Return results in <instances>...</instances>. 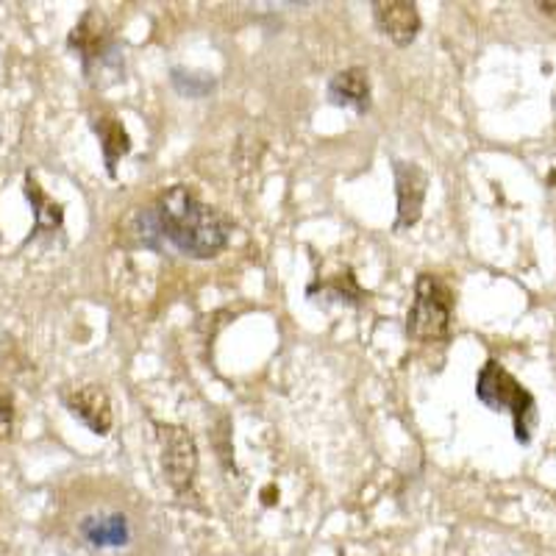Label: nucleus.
Here are the masks:
<instances>
[{
  "label": "nucleus",
  "mask_w": 556,
  "mask_h": 556,
  "mask_svg": "<svg viewBox=\"0 0 556 556\" xmlns=\"http://www.w3.org/2000/svg\"><path fill=\"white\" fill-rule=\"evenodd\" d=\"M159 235L167 237L192 260H212L226 248L231 223L223 212L206 206L190 187H170L153 206Z\"/></svg>",
  "instance_id": "nucleus-1"
},
{
  "label": "nucleus",
  "mask_w": 556,
  "mask_h": 556,
  "mask_svg": "<svg viewBox=\"0 0 556 556\" xmlns=\"http://www.w3.org/2000/svg\"><path fill=\"white\" fill-rule=\"evenodd\" d=\"M476 395L484 406L495 412H509L515 420V434H518L520 443H529L531 440V429H534V399H531V392L526 390L523 384H518L515 376H509L498 362H486L481 367L479 381H476Z\"/></svg>",
  "instance_id": "nucleus-2"
},
{
  "label": "nucleus",
  "mask_w": 556,
  "mask_h": 556,
  "mask_svg": "<svg viewBox=\"0 0 556 556\" xmlns=\"http://www.w3.org/2000/svg\"><path fill=\"white\" fill-rule=\"evenodd\" d=\"M454 320V292L437 276H420L415 285V301L406 315V334L415 340H443Z\"/></svg>",
  "instance_id": "nucleus-3"
},
{
  "label": "nucleus",
  "mask_w": 556,
  "mask_h": 556,
  "mask_svg": "<svg viewBox=\"0 0 556 556\" xmlns=\"http://www.w3.org/2000/svg\"><path fill=\"white\" fill-rule=\"evenodd\" d=\"M162 470L176 493H187L198 476V445L184 426L156 424Z\"/></svg>",
  "instance_id": "nucleus-4"
},
{
  "label": "nucleus",
  "mask_w": 556,
  "mask_h": 556,
  "mask_svg": "<svg viewBox=\"0 0 556 556\" xmlns=\"http://www.w3.org/2000/svg\"><path fill=\"white\" fill-rule=\"evenodd\" d=\"M62 401L73 412V417H78L89 431H96L101 437L109 434V429H112V401H109L103 387H70V390H64Z\"/></svg>",
  "instance_id": "nucleus-5"
},
{
  "label": "nucleus",
  "mask_w": 556,
  "mask_h": 556,
  "mask_svg": "<svg viewBox=\"0 0 556 556\" xmlns=\"http://www.w3.org/2000/svg\"><path fill=\"white\" fill-rule=\"evenodd\" d=\"M395 187H399V220H395V231H404V228H412L420 220L426 190H429V176L415 162H395Z\"/></svg>",
  "instance_id": "nucleus-6"
},
{
  "label": "nucleus",
  "mask_w": 556,
  "mask_h": 556,
  "mask_svg": "<svg viewBox=\"0 0 556 556\" xmlns=\"http://www.w3.org/2000/svg\"><path fill=\"white\" fill-rule=\"evenodd\" d=\"M374 14L381 34L390 42L401 45V48L415 42L417 31H420V12H417L415 3H409V0H376Z\"/></svg>",
  "instance_id": "nucleus-7"
},
{
  "label": "nucleus",
  "mask_w": 556,
  "mask_h": 556,
  "mask_svg": "<svg viewBox=\"0 0 556 556\" xmlns=\"http://www.w3.org/2000/svg\"><path fill=\"white\" fill-rule=\"evenodd\" d=\"M70 48L81 53V59L87 67L92 64V59L106 56L109 26H106V20H103L96 9H89V12L84 14L81 23L73 28V34H70Z\"/></svg>",
  "instance_id": "nucleus-8"
},
{
  "label": "nucleus",
  "mask_w": 556,
  "mask_h": 556,
  "mask_svg": "<svg viewBox=\"0 0 556 556\" xmlns=\"http://www.w3.org/2000/svg\"><path fill=\"white\" fill-rule=\"evenodd\" d=\"M329 98L337 106H351L356 112H365L370 106V76L362 67L342 70L331 78Z\"/></svg>",
  "instance_id": "nucleus-9"
},
{
  "label": "nucleus",
  "mask_w": 556,
  "mask_h": 556,
  "mask_svg": "<svg viewBox=\"0 0 556 556\" xmlns=\"http://www.w3.org/2000/svg\"><path fill=\"white\" fill-rule=\"evenodd\" d=\"M92 126H96L98 137H101V148H103V156H106L109 173L114 176L117 162L131 151V139H128L126 128H123V123L117 121L114 114H101V121H96Z\"/></svg>",
  "instance_id": "nucleus-10"
},
{
  "label": "nucleus",
  "mask_w": 556,
  "mask_h": 556,
  "mask_svg": "<svg viewBox=\"0 0 556 556\" xmlns=\"http://www.w3.org/2000/svg\"><path fill=\"white\" fill-rule=\"evenodd\" d=\"M26 195H28V201L34 203V212H37V215H34V231H37V235H45V231H48V235H53V231H59V228H62V220H64L62 203L51 201V198L45 195L42 187L34 181L31 173L26 176Z\"/></svg>",
  "instance_id": "nucleus-11"
},
{
  "label": "nucleus",
  "mask_w": 556,
  "mask_h": 556,
  "mask_svg": "<svg viewBox=\"0 0 556 556\" xmlns=\"http://www.w3.org/2000/svg\"><path fill=\"white\" fill-rule=\"evenodd\" d=\"M84 534L96 545H123L128 540V526L123 515H109L84 523Z\"/></svg>",
  "instance_id": "nucleus-12"
},
{
  "label": "nucleus",
  "mask_w": 556,
  "mask_h": 556,
  "mask_svg": "<svg viewBox=\"0 0 556 556\" xmlns=\"http://www.w3.org/2000/svg\"><path fill=\"white\" fill-rule=\"evenodd\" d=\"M14 417V401H12V392L7 387L0 384V420H12Z\"/></svg>",
  "instance_id": "nucleus-13"
},
{
  "label": "nucleus",
  "mask_w": 556,
  "mask_h": 556,
  "mask_svg": "<svg viewBox=\"0 0 556 556\" xmlns=\"http://www.w3.org/2000/svg\"><path fill=\"white\" fill-rule=\"evenodd\" d=\"M538 7L543 9V12H548V14H556V0H540Z\"/></svg>",
  "instance_id": "nucleus-14"
}]
</instances>
